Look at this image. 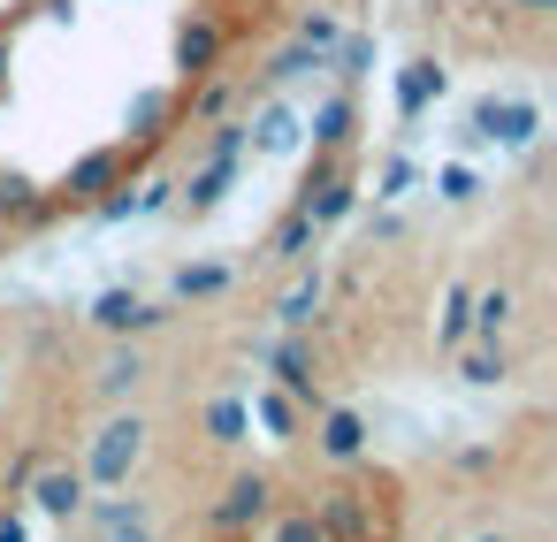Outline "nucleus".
Listing matches in <instances>:
<instances>
[{
  "mask_svg": "<svg viewBox=\"0 0 557 542\" xmlns=\"http://www.w3.org/2000/svg\"><path fill=\"white\" fill-rule=\"evenodd\" d=\"M268 542H329V527L313 512H283V519H268Z\"/></svg>",
  "mask_w": 557,
  "mask_h": 542,
  "instance_id": "obj_27",
  "label": "nucleus"
},
{
  "mask_svg": "<svg viewBox=\"0 0 557 542\" xmlns=\"http://www.w3.org/2000/svg\"><path fill=\"white\" fill-rule=\"evenodd\" d=\"M245 146H252V153H268V161H290V153L306 146V115L275 100V108H260V115L245 123Z\"/></svg>",
  "mask_w": 557,
  "mask_h": 542,
  "instance_id": "obj_9",
  "label": "nucleus"
},
{
  "mask_svg": "<svg viewBox=\"0 0 557 542\" xmlns=\"http://www.w3.org/2000/svg\"><path fill=\"white\" fill-rule=\"evenodd\" d=\"M351 123H359V108H351V100H321V108L306 115L313 153H344V146H351Z\"/></svg>",
  "mask_w": 557,
  "mask_h": 542,
  "instance_id": "obj_14",
  "label": "nucleus"
},
{
  "mask_svg": "<svg viewBox=\"0 0 557 542\" xmlns=\"http://www.w3.org/2000/svg\"><path fill=\"white\" fill-rule=\"evenodd\" d=\"M230 184H237V161H207V169L184 184V207H191V214H214V207L230 199Z\"/></svg>",
  "mask_w": 557,
  "mask_h": 542,
  "instance_id": "obj_17",
  "label": "nucleus"
},
{
  "mask_svg": "<svg viewBox=\"0 0 557 542\" xmlns=\"http://www.w3.org/2000/svg\"><path fill=\"white\" fill-rule=\"evenodd\" d=\"M275 489H268V473H237L230 489H222V504H214V534H252L275 504H268Z\"/></svg>",
  "mask_w": 557,
  "mask_h": 542,
  "instance_id": "obj_7",
  "label": "nucleus"
},
{
  "mask_svg": "<svg viewBox=\"0 0 557 542\" xmlns=\"http://www.w3.org/2000/svg\"><path fill=\"white\" fill-rule=\"evenodd\" d=\"M511 313H519V298H511L504 283H496V291H481V298H473V336H481V344H496V336L511 329Z\"/></svg>",
  "mask_w": 557,
  "mask_h": 542,
  "instance_id": "obj_20",
  "label": "nucleus"
},
{
  "mask_svg": "<svg viewBox=\"0 0 557 542\" xmlns=\"http://www.w3.org/2000/svg\"><path fill=\"white\" fill-rule=\"evenodd\" d=\"M473 542H504V534H473Z\"/></svg>",
  "mask_w": 557,
  "mask_h": 542,
  "instance_id": "obj_42",
  "label": "nucleus"
},
{
  "mask_svg": "<svg viewBox=\"0 0 557 542\" xmlns=\"http://www.w3.org/2000/svg\"><path fill=\"white\" fill-rule=\"evenodd\" d=\"M0 542H32V512H16V504L0 512Z\"/></svg>",
  "mask_w": 557,
  "mask_h": 542,
  "instance_id": "obj_38",
  "label": "nucleus"
},
{
  "mask_svg": "<svg viewBox=\"0 0 557 542\" xmlns=\"http://www.w3.org/2000/svg\"><path fill=\"white\" fill-rule=\"evenodd\" d=\"M222 542H245V534H222Z\"/></svg>",
  "mask_w": 557,
  "mask_h": 542,
  "instance_id": "obj_43",
  "label": "nucleus"
},
{
  "mask_svg": "<svg viewBox=\"0 0 557 542\" xmlns=\"http://www.w3.org/2000/svg\"><path fill=\"white\" fill-rule=\"evenodd\" d=\"M268 359H275V390H283V397H298V405H313V412L329 405V397H321V374H313V344H306V329H283V344H275Z\"/></svg>",
  "mask_w": 557,
  "mask_h": 542,
  "instance_id": "obj_6",
  "label": "nucleus"
},
{
  "mask_svg": "<svg viewBox=\"0 0 557 542\" xmlns=\"http://www.w3.org/2000/svg\"><path fill=\"white\" fill-rule=\"evenodd\" d=\"M169 199H176V184H161V176H153V184H138V214H161Z\"/></svg>",
  "mask_w": 557,
  "mask_h": 542,
  "instance_id": "obj_37",
  "label": "nucleus"
},
{
  "mask_svg": "<svg viewBox=\"0 0 557 542\" xmlns=\"http://www.w3.org/2000/svg\"><path fill=\"white\" fill-rule=\"evenodd\" d=\"M443 93H450V70H443V62H428V54H420V62H405V70H397V115H405V123H420Z\"/></svg>",
  "mask_w": 557,
  "mask_h": 542,
  "instance_id": "obj_10",
  "label": "nucleus"
},
{
  "mask_svg": "<svg viewBox=\"0 0 557 542\" xmlns=\"http://www.w3.org/2000/svg\"><path fill=\"white\" fill-rule=\"evenodd\" d=\"M313 313H321V275L290 283V298L275 306V321H283V329H313Z\"/></svg>",
  "mask_w": 557,
  "mask_h": 542,
  "instance_id": "obj_24",
  "label": "nucleus"
},
{
  "mask_svg": "<svg viewBox=\"0 0 557 542\" xmlns=\"http://www.w3.org/2000/svg\"><path fill=\"white\" fill-rule=\"evenodd\" d=\"M207 161H245V123H214V138H207Z\"/></svg>",
  "mask_w": 557,
  "mask_h": 542,
  "instance_id": "obj_34",
  "label": "nucleus"
},
{
  "mask_svg": "<svg viewBox=\"0 0 557 542\" xmlns=\"http://www.w3.org/2000/svg\"><path fill=\"white\" fill-rule=\"evenodd\" d=\"M473 336V291H443V321H435V344L443 352H466Z\"/></svg>",
  "mask_w": 557,
  "mask_h": 542,
  "instance_id": "obj_21",
  "label": "nucleus"
},
{
  "mask_svg": "<svg viewBox=\"0 0 557 542\" xmlns=\"http://www.w3.org/2000/svg\"><path fill=\"white\" fill-rule=\"evenodd\" d=\"M245 412H252V420L268 428V443H290V435H298V412H306V405H298V397H283V390H252V397H245Z\"/></svg>",
  "mask_w": 557,
  "mask_h": 542,
  "instance_id": "obj_16",
  "label": "nucleus"
},
{
  "mask_svg": "<svg viewBox=\"0 0 557 542\" xmlns=\"http://www.w3.org/2000/svg\"><path fill=\"white\" fill-rule=\"evenodd\" d=\"M458 374H466V382H473V390H496V382H504V374H511V359H504V352H496V344H481V352H466V367H458Z\"/></svg>",
  "mask_w": 557,
  "mask_h": 542,
  "instance_id": "obj_25",
  "label": "nucleus"
},
{
  "mask_svg": "<svg viewBox=\"0 0 557 542\" xmlns=\"http://www.w3.org/2000/svg\"><path fill=\"white\" fill-rule=\"evenodd\" d=\"M344 32H336V16H298V47H313V54H329Z\"/></svg>",
  "mask_w": 557,
  "mask_h": 542,
  "instance_id": "obj_32",
  "label": "nucleus"
},
{
  "mask_svg": "<svg viewBox=\"0 0 557 542\" xmlns=\"http://www.w3.org/2000/svg\"><path fill=\"white\" fill-rule=\"evenodd\" d=\"M131 214H138V192H131V184H115V192L100 199V222H131Z\"/></svg>",
  "mask_w": 557,
  "mask_h": 542,
  "instance_id": "obj_35",
  "label": "nucleus"
},
{
  "mask_svg": "<svg viewBox=\"0 0 557 542\" xmlns=\"http://www.w3.org/2000/svg\"><path fill=\"white\" fill-rule=\"evenodd\" d=\"M123 176H131V146H92V153H77V161H70L62 199H70V207H100Z\"/></svg>",
  "mask_w": 557,
  "mask_h": 542,
  "instance_id": "obj_3",
  "label": "nucleus"
},
{
  "mask_svg": "<svg viewBox=\"0 0 557 542\" xmlns=\"http://www.w3.org/2000/svg\"><path fill=\"white\" fill-rule=\"evenodd\" d=\"M138 458H146V420H138V412H115V420L92 435V451H85V481L123 489V481L138 473Z\"/></svg>",
  "mask_w": 557,
  "mask_h": 542,
  "instance_id": "obj_2",
  "label": "nucleus"
},
{
  "mask_svg": "<svg viewBox=\"0 0 557 542\" xmlns=\"http://www.w3.org/2000/svg\"><path fill=\"white\" fill-rule=\"evenodd\" d=\"M214 62H222V24H214V16H191V24L176 32V77L199 85Z\"/></svg>",
  "mask_w": 557,
  "mask_h": 542,
  "instance_id": "obj_12",
  "label": "nucleus"
},
{
  "mask_svg": "<svg viewBox=\"0 0 557 542\" xmlns=\"http://www.w3.org/2000/svg\"><path fill=\"white\" fill-rule=\"evenodd\" d=\"M306 70H329V54H313V47H283V54L268 62L275 85H290V77H306Z\"/></svg>",
  "mask_w": 557,
  "mask_h": 542,
  "instance_id": "obj_29",
  "label": "nucleus"
},
{
  "mask_svg": "<svg viewBox=\"0 0 557 542\" xmlns=\"http://www.w3.org/2000/svg\"><path fill=\"white\" fill-rule=\"evenodd\" d=\"M534 138H542V108H534V100H519V93H488V100H473V115H466V146L527 153Z\"/></svg>",
  "mask_w": 557,
  "mask_h": 542,
  "instance_id": "obj_1",
  "label": "nucleus"
},
{
  "mask_svg": "<svg viewBox=\"0 0 557 542\" xmlns=\"http://www.w3.org/2000/svg\"><path fill=\"white\" fill-rule=\"evenodd\" d=\"M313 519L329 527V542H374V519H367V504H359L351 489H336V496H329Z\"/></svg>",
  "mask_w": 557,
  "mask_h": 542,
  "instance_id": "obj_15",
  "label": "nucleus"
},
{
  "mask_svg": "<svg viewBox=\"0 0 557 542\" xmlns=\"http://www.w3.org/2000/svg\"><path fill=\"white\" fill-rule=\"evenodd\" d=\"M9 70H16V32L0 24V93H9Z\"/></svg>",
  "mask_w": 557,
  "mask_h": 542,
  "instance_id": "obj_39",
  "label": "nucleus"
},
{
  "mask_svg": "<svg viewBox=\"0 0 557 542\" xmlns=\"http://www.w3.org/2000/svg\"><path fill=\"white\" fill-rule=\"evenodd\" d=\"M24 496H32L47 519H77V512L92 504V481H85V466H32Z\"/></svg>",
  "mask_w": 557,
  "mask_h": 542,
  "instance_id": "obj_5",
  "label": "nucleus"
},
{
  "mask_svg": "<svg viewBox=\"0 0 557 542\" xmlns=\"http://www.w3.org/2000/svg\"><path fill=\"white\" fill-rule=\"evenodd\" d=\"M92 519L100 527H123V519H146V512H138V496H108V504H92Z\"/></svg>",
  "mask_w": 557,
  "mask_h": 542,
  "instance_id": "obj_36",
  "label": "nucleus"
},
{
  "mask_svg": "<svg viewBox=\"0 0 557 542\" xmlns=\"http://www.w3.org/2000/svg\"><path fill=\"white\" fill-rule=\"evenodd\" d=\"M230 283H237V275H230L222 260H184V268H176V298H222Z\"/></svg>",
  "mask_w": 557,
  "mask_h": 542,
  "instance_id": "obj_19",
  "label": "nucleus"
},
{
  "mask_svg": "<svg viewBox=\"0 0 557 542\" xmlns=\"http://www.w3.org/2000/svg\"><path fill=\"white\" fill-rule=\"evenodd\" d=\"M313 420H321V428H313V443H321V458H336V466H351V458H367V420H359L351 405H321Z\"/></svg>",
  "mask_w": 557,
  "mask_h": 542,
  "instance_id": "obj_11",
  "label": "nucleus"
},
{
  "mask_svg": "<svg viewBox=\"0 0 557 542\" xmlns=\"http://www.w3.org/2000/svg\"><path fill=\"white\" fill-rule=\"evenodd\" d=\"M329 62H336V77H367L374 70V39H336Z\"/></svg>",
  "mask_w": 557,
  "mask_h": 542,
  "instance_id": "obj_28",
  "label": "nucleus"
},
{
  "mask_svg": "<svg viewBox=\"0 0 557 542\" xmlns=\"http://www.w3.org/2000/svg\"><path fill=\"white\" fill-rule=\"evenodd\" d=\"M108 534H115V542H153V534H146V519H123V527H108Z\"/></svg>",
  "mask_w": 557,
  "mask_h": 542,
  "instance_id": "obj_40",
  "label": "nucleus"
},
{
  "mask_svg": "<svg viewBox=\"0 0 557 542\" xmlns=\"http://www.w3.org/2000/svg\"><path fill=\"white\" fill-rule=\"evenodd\" d=\"M39 214H47L39 184H32L24 169H0V222H39Z\"/></svg>",
  "mask_w": 557,
  "mask_h": 542,
  "instance_id": "obj_18",
  "label": "nucleus"
},
{
  "mask_svg": "<svg viewBox=\"0 0 557 542\" xmlns=\"http://www.w3.org/2000/svg\"><path fill=\"white\" fill-rule=\"evenodd\" d=\"M138 382H146V359H138V352H115V359L100 367V390H108V397H123V390H138Z\"/></svg>",
  "mask_w": 557,
  "mask_h": 542,
  "instance_id": "obj_26",
  "label": "nucleus"
},
{
  "mask_svg": "<svg viewBox=\"0 0 557 542\" xmlns=\"http://www.w3.org/2000/svg\"><path fill=\"white\" fill-rule=\"evenodd\" d=\"M169 115H176V93L153 85V93H138V100L123 108V138H131V146H153V138L169 131Z\"/></svg>",
  "mask_w": 557,
  "mask_h": 542,
  "instance_id": "obj_13",
  "label": "nucleus"
},
{
  "mask_svg": "<svg viewBox=\"0 0 557 542\" xmlns=\"http://www.w3.org/2000/svg\"><path fill=\"white\" fill-rule=\"evenodd\" d=\"M230 100H237V93H230V85H222V77L207 70V85H199V100H191V108H199L207 123H222V115H230Z\"/></svg>",
  "mask_w": 557,
  "mask_h": 542,
  "instance_id": "obj_33",
  "label": "nucleus"
},
{
  "mask_svg": "<svg viewBox=\"0 0 557 542\" xmlns=\"http://www.w3.org/2000/svg\"><path fill=\"white\" fill-rule=\"evenodd\" d=\"M412 184H420V169H412V161H405V153H397V161H389V169H382V176H374V199H382V207H389V199H405V192H412Z\"/></svg>",
  "mask_w": 557,
  "mask_h": 542,
  "instance_id": "obj_30",
  "label": "nucleus"
},
{
  "mask_svg": "<svg viewBox=\"0 0 557 542\" xmlns=\"http://www.w3.org/2000/svg\"><path fill=\"white\" fill-rule=\"evenodd\" d=\"M207 435H214V443H245V435H252L245 397H214V405H207Z\"/></svg>",
  "mask_w": 557,
  "mask_h": 542,
  "instance_id": "obj_22",
  "label": "nucleus"
},
{
  "mask_svg": "<svg viewBox=\"0 0 557 542\" xmlns=\"http://www.w3.org/2000/svg\"><path fill=\"white\" fill-rule=\"evenodd\" d=\"M473 192H481V176H473V169H458V161H450V169H435V199H450V207H466Z\"/></svg>",
  "mask_w": 557,
  "mask_h": 542,
  "instance_id": "obj_31",
  "label": "nucleus"
},
{
  "mask_svg": "<svg viewBox=\"0 0 557 542\" xmlns=\"http://www.w3.org/2000/svg\"><path fill=\"white\" fill-rule=\"evenodd\" d=\"M313 237H321V230H313V222L290 207V214H283V230L268 237V252H275V260H306V252H313Z\"/></svg>",
  "mask_w": 557,
  "mask_h": 542,
  "instance_id": "obj_23",
  "label": "nucleus"
},
{
  "mask_svg": "<svg viewBox=\"0 0 557 542\" xmlns=\"http://www.w3.org/2000/svg\"><path fill=\"white\" fill-rule=\"evenodd\" d=\"M298 214H306L313 230H336V222H351V214H359V184H351V176H336L329 161H313V184L298 192Z\"/></svg>",
  "mask_w": 557,
  "mask_h": 542,
  "instance_id": "obj_4",
  "label": "nucleus"
},
{
  "mask_svg": "<svg viewBox=\"0 0 557 542\" xmlns=\"http://www.w3.org/2000/svg\"><path fill=\"white\" fill-rule=\"evenodd\" d=\"M85 321H92V329H108V336H146V329H161V321H169V306H146L138 291H100Z\"/></svg>",
  "mask_w": 557,
  "mask_h": 542,
  "instance_id": "obj_8",
  "label": "nucleus"
},
{
  "mask_svg": "<svg viewBox=\"0 0 557 542\" xmlns=\"http://www.w3.org/2000/svg\"><path fill=\"white\" fill-rule=\"evenodd\" d=\"M519 9H534V16H542V9H557V0H519Z\"/></svg>",
  "mask_w": 557,
  "mask_h": 542,
  "instance_id": "obj_41",
  "label": "nucleus"
}]
</instances>
